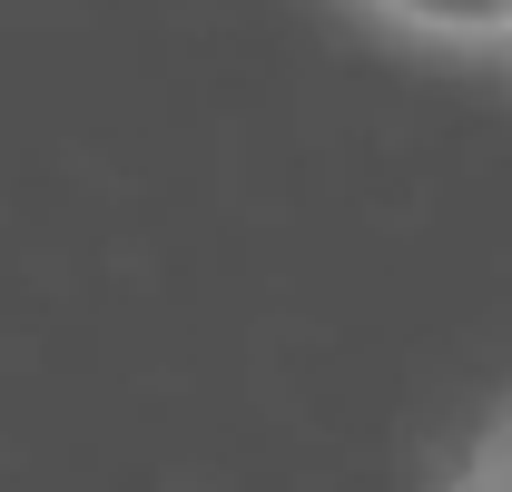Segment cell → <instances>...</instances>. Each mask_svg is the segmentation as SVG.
I'll list each match as a JSON object with an SVG mask.
<instances>
[{
  "instance_id": "1",
  "label": "cell",
  "mask_w": 512,
  "mask_h": 492,
  "mask_svg": "<svg viewBox=\"0 0 512 492\" xmlns=\"http://www.w3.org/2000/svg\"><path fill=\"white\" fill-rule=\"evenodd\" d=\"M375 30H414V40H512V0H493V10H444V0H375L365 10Z\"/></svg>"
},
{
  "instance_id": "2",
  "label": "cell",
  "mask_w": 512,
  "mask_h": 492,
  "mask_svg": "<svg viewBox=\"0 0 512 492\" xmlns=\"http://www.w3.org/2000/svg\"><path fill=\"white\" fill-rule=\"evenodd\" d=\"M444 492H512V404L473 433V443H463V463H453Z\"/></svg>"
}]
</instances>
